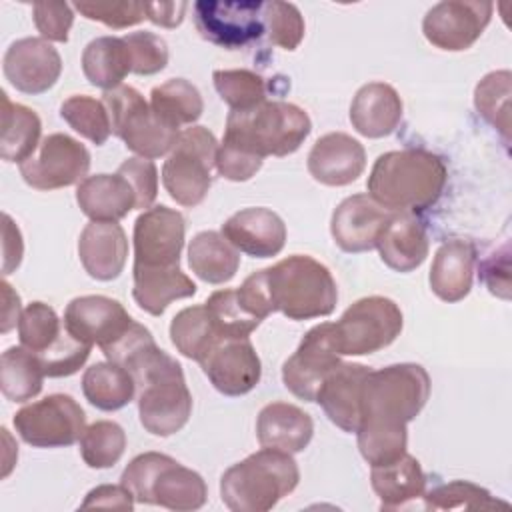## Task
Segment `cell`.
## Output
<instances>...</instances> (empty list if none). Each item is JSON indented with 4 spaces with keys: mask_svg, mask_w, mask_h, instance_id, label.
<instances>
[{
    "mask_svg": "<svg viewBox=\"0 0 512 512\" xmlns=\"http://www.w3.org/2000/svg\"><path fill=\"white\" fill-rule=\"evenodd\" d=\"M152 112L170 128L180 130L184 124H194L204 110L198 88L184 78H170L150 92Z\"/></svg>",
    "mask_w": 512,
    "mask_h": 512,
    "instance_id": "36",
    "label": "cell"
},
{
    "mask_svg": "<svg viewBox=\"0 0 512 512\" xmlns=\"http://www.w3.org/2000/svg\"><path fill=\"white\" fill-rule=\"evenodd\" d=\"M120 482L140 504L168 510H198L208 498L204 478L160 452H144L124 468Z\"/></svg>",
    "mask_w": 512,
    "mask_h": 512,
    "instance_id": "7",
    "label": "cell"
},
{
    "mask_svg": "<svg viewBox=\"0 0 512 512\" xmlns=\"http://www.w3.org/2000/svg\"><path fill=\"white\" fill-rule=\"evenodd\" d=\"M18 436L34 448H64L80 440L86 430L82 406L68 394H50L14 414Z\"/></svg>",
    "mask_w": 512,
    "mask_h": 512,
    "instance_id": "11",
    "label": "cell"
},
{
    "mask_svg": "<svg viewBox=\"0 0 512 512\" xmlns=\"http://www.w3.org/2000/svg\"><path fill=\"white\" fill-rule=\"evenodd\" d=\"M392 212L374 202L368 194H354L342 200L330 220V232L338 248L350 254L376 248Z\"/></svg>",
    "mask_w": 512,
    "mask_h": 512,
    "instance_id": "20",
    "label": "cell"
},
{
    "mask_svg": "<svg viewBox=\"0 0 512 512\" xmlns=\"http://www.w3.org/2000/svg\"><path fill=\"white\" fill-rule=\"evenodd\" d=\"M88 168V148L68 134L54 132L40 142L38 154L20 164V174L36 190H56L82 182Z\"/></svg>",
    "mask_w": 512,
    "mask_h": 512,
    "instance_id": "12",
    "label": "cell"
},
{
    "mask_svg": "<svg viewBox=\"0 0 512 512\" xmlns=\"http://www.w3.org/2000/svg\"><path fill=\"white\" fill-rule=\"evenodd\" d=\"M76 202L94 222H118L136 208V194L120 172L94 174L78 184Z\"/></svg>",
    "mask_w": 512,
    "mask_h": 512,
    "instance_id": "28",
    "label": "cell"
},
{
    "mask_svg": "<svg viewBox=\"0 0 512 512\" xmlns=\"http://www.w3.org/2000/svg\"><path fill=\"white\" fill-rule=\"evenodd\" d=\"M262 4L258 0H200L194 4L196 30L204 40L226 50L242 48L264 32Z\"/></svg>",
    "mask_w": 512,
    "mask_h": 512,
    "instance_id": "13",
    "label": "cell"
},
{
    "mask_svg": "<svg viewBox=\"0 0 512 512\" xmlns=\"http://www.w3.org/2000/svg\"><path fill=\"white\" fill-rule=\"evenodd\" d=\"M60 116L74 132H78L96 146H102L112 132L106 104L86 94H74L66 98L60 106Z\"/></svg>",
    "mask_w": 512,
    "mask_h": 512,
    "instance_id": "39",
    "label": "cell"
},
{
    "mask_svg": "<svg viewBox=\"0 0 512 512\" xmlns=\"http://www.w3.org/2000/svg\"><path fill=\"white\" fill-rule=\"evenodd\" d=\"M262 22L268 40L284 50H296L304 38V18L292 2L272 0L262 4Z\"/></svg>",
    "mask_w": 512,
    "mask_h": 512,
    "instance_id": "46",
    "label": "cell"
},
{
    "mask_svg": "<svg viewBox=\"0 0 512 512\" xmlns=\"http://www.w3.org/2000/svg\"><path fill=\"white\" fill-rule=\"evenodd\" d=\"M494 4L486 0H446L434 4L424 20L426 40L446 52L470 48L486 30Z\"/></svg>",
    "mask_w": 512,
    "mask_h": 512,
    "instance_id": "14",
    "label": "cell"
},
{
    "mask_svg": "<svg viewBox=\"0 0 512 512\" xmlns=\"http://www.w3.org/2000/svg\"><path fill=\"white\" fill-rule=\"evenodd\" d=\"M2 292H4V314H2V332H8L14 324L20 320V298L12 290V286L4 280L2 282Z\"/></svg>",
    "mask_w": 512,
    "mask_h": 512,
    "instance_id": "55",
    "label": "cell"
},
{
    "mask_svg": "<svg viewBox=\"0 0 512 512\" xmlns=\"http://www.w3.org/2000/svg\"><path fill=\"white\" fill-rule=\"evenodd\" d=\"M370 482L382 508H398L426 492V474L420 462L408 452L400 458L372 466Z\"/></svg>",
    "mask_w": 512,
    "mask_h": 512,
    "instance_id": "31",
    "label": "cell"
},
{
    "mask_svg": "<svg viewBox=\"0 0 512 512\" xmlns=\"http://www.w3.org/2000/svg\"><path fill=\"white\" fill-rule=\"evenodd\" d=\"M200 366L212 386L224 396H242L256 388L262 376L260 358L248 338L218 340Z\"/></svg>",
    "mask_w": 512,
    "mask_h": 512,
    "instance_id": "17",
    "label": "cell"
},
{
    "mask_svg": "<svg viewBox=\"0 0 512 512\" xmlns=\"http://www.w3.org/2000/svg\"><path fill=\"white\" fill-rule=\"evenodd\" d=\"M190 270L208 284H224L234 278L240 266L238 250L218 232H198L188 246Z\"/></svg>",
    "mask_w": 512,
    "mask_h": 512,
    "instance_id": "33",
    "label": "cell"
},
{
    "mask_svg": "<svg viewBox=\"0 0 512 512\" xmlns=\"http://www.w3.org/2000/svg\"><path fill=\"white\" fill-rule=\"evenodd\" d=\"M444 160L422 148L384 152L376 158L366 188L388 212H422L438 202L446 186Z\"/></svg>",
    "mask_w": 512,
    "mask_h": 512,
    "instance_id": "2",
    "label": "cell"
},
{
    "mask_svg": "<svg viewBox=\"0 0 512 512\" xmlns=\"http://www.w3.org/2000/svg\"><path fill=\"white\" fill-rule=\"evenodd\" d=\"M222 338H248L260 324L238 300L236 290H216L204 302Z\"/></svg>",
    "mask_w": 512,
    "mask_h": 512,
    "instance_id": "45",
    "label": "cell"
},
{
    "mask_svg": "<svg viewBox=\"0 0 512 512\" xmlns=\"http://www.w3.org/2000/svg\"><path fill=\"white\" fill-rule=\"evenodd\" d=\"M138 390L140 424L154 436H172L192 414V394L182 366L156 346L142 348L126 366Z\"/></svg>",
    "mask_w": 512,
    "mask_h": 512,
    "instance_id": "3",
    "label": "cell"
},
{
    "mask_svg": "<svg viewBox=\"0 0 512 512\" xmlns=\"http://www.w3.org/2000/svg\"><path fill=\"white\" fill-rule=\"evenodd\" d=\"M216 152V136L204 126H190L178 134L162 166V182L174 202L192 208L206 198L212 186Z\"/></svg>",
    "mask_w": 512,
    "mask_h": 512,
    "instance_id": "8",
    "label": "cell"
},
{
    "mask_svg": "<svg viewBox=\"0 0 512 512\" xmlns=\"http://www.w3.org/2000/svg\"><path fill=\"white\" fill-rule=\"evenodd\" d=\"M34 24L40 36L48 42H66L74 24L72 6L66 2H36L32 6Z\"/></svg>",
    "mask_w": 512,
    "mask_h": 512,
    "instance_id": "50",
    "label": "cell"
},
{
    "mask_svg": "<svg viewBox=\"0 0 512 512\" xmlns=\"http://www.w3.org/2000/svg\"><path fill=\"white\" fill-rule=\"evenodd\" d=\"M102 102L108 108L112 132L140 158H160L174 148L180 130L164 124L136 88L122 84L106 90Z\"/></svg>",
    "mask_w": 512,
    "mask_h": 512,
    "instance_id": "9",
    "label": "cell"
},
{
    "mask_svg": "<svg viewBox=\"0 0 512 512\" xmlns=\"http://www.w3.org/2000/svg\"><path fill=\"white\" fill-rule=\"evenodd\" d=\"M424 506L428 510H494V508H508L506 502L494 498L486 488L466 482L454 480L448 484H440L430 492H424Z\"/></svg>",
    "mask_w": 512,
    "mask_h": 512,
    "instance_id": "43",
    "label": "cell"
},
{
    "mask_svg": "<svg viewBox=\"0 0 512 512\" xmlns=\"http://www.w3.org/2000/svg\"><path fill=\"white\" fill-rule=\"evenodd\" d=\"M74 8L88 20L102 22L110 28H128L146 18L142 2H74Z\"/></svg>",
    "mask_w": 512,
    "mask_h": 512,
    "instance_id": "48",
    "label": "cell"
},
{
    "mask_svg": "<svg viewBox=\"0 0 512 512\" xmlns=\"http://www.w3.org/2000/svg\"><path fill=\"white\" fill-rule=\"evenodd\" d=\"M6 80L24 94H42L50 90L62 72L58 50L44 38H20L4 54Z\"/></svg>",
    "mask_w": 512,
    "mask_h": 512,
    "instance_id": "18",
    "label": "cell"
},
{
    "mask_svg": "<svg viewBox=\"0 0 512 512\" xmlns=\"http://www.w3.org/2000/svg\"><path fill=\"white\" fill-rule=\"evenodd\" d=\"M400 306L386 296L356 300L338 322H332V338L340 356L374 354L390 346L402 332Z\"/></svg>",
    "mask_w": 512,
    "mask_h": 512,
    "instance_id": "10",
    "label": "cell"
},
{
    "mask_svg": "<svg viewBox=\"0 0 512 512\" xmlns=\"http://www.w3.org/2000/svg\"><path fill=\"white\" fill-rule=\"evenodd\" d=\"M300 480L292 454L264 448L230 466L220 478V496L234 512H266L288 496Z\"/></svg>",
    "mask_w": 512,
    "mask_h": 512,
    "instance_id": "5",
    "label": "cell"
},
{
    "mask_svg": "<svg viewBox=\"0 0 512 512\" xmlns=\"http://www.w3.org/2000/svg\"><path fill=\"white\" fill-rule=\"evenodd\" d=\"M402 98L386 82H368L352 98V128L366 138H384L396 130L402 120Z\"/></svg>",
    "mask_w": 512,
    "mask_h": 512,
    "instance_id": "25",
    "label": "cell"
},
{
    "mask_svg": "<svg viewBox=\"0 0 512 512\" xmlns=\"http://www.w3.org/2000/svg\"><path fill=\"white\" fill-rule=\"evenodd\" d=\"M186 2H144L146 20L162 28H176L184 20Z\"/></svg>",
    "mask_w": 512,
    "mask_h": 512,
    "instance_id": "54",
    "label": "cell"
},
{
    "mask_svg": "<svg viewBox=\"0 0 512 512\" xmlns=\"http://www.w3.org/2000/svg\"><path fill=\"white\" fill-rule=\"evenodd\" d=\"M40 358L24 346H10L0 358V388L12 402H26L40 394L44 380Z\"/></svg>",
    "mask_w": 512,
    "mask_h": 512,
    "instance_id": "38",
    "label": "cell"
},
{
    "mask_svg": "<svg viewBox=\"0 0 512 512\" xmlns=\"http://www.w3.org/2000/svg\"><path fill=\"white\" fill-rule=\"evenodd\" d=\"M312 130L310 116L296 104L264 100L250 110H230L222 142L258 158L296 152Z\"/></svg>",
    "mask_w": 512,
    "mask_h": 512,
    "instance_id": "4",
    "label": "cell"
},
{
    "mask_svg": "<svg viewBox=\"0 0 512 512\" xmlns=\"http://www.w3.org/2000/svg\"><path fill=\"white\" fill-rule=\"evenodd\" d=\"M370 368L356 362H340L322 382L316 400L328 420L344 432H356L360 424L362 386Z\"/></svg>",
    "mask_w": 512,
    "mask_h": 512,
    "instance_id": "23",
    "label": "cell"
},
{
    "mask_svg": "<svg viewBox=\"0 0 512 512\" xmlns=\"http://www.w3.org/2000/svg\"><path fill=\"white\" fill-rule=\"evenodd\" d=\"M338 364L332 322H322L304 334L296 352L282 364V382L296 398L314 402L324 378Z\"/></svg>",
    "mask_w": 512,
    "mask_h": 512,
    "instance_id": "15",
    "label": "cell"
},
{
    "mask_svg": "<svg viewBox=\"0 0 512 512\" xmlns=\"http://www.w3.org/2000/svg\"><path fill=\"white\" fill-rule=\"evenodd\" d=\"M212 80L216 92L232 110H250L266 100V82L252 70H214Z\"/></svg>",
    "mask_w": 512,
    "mask_h": 512,
    "instance_id": "44",
    "label": "cell"
},
{
    "mask_svg": "<svg viewBox=\"0 0 512 512\" xmlns=\"http://www.w3.org/2000/svg\"><path fill=\"white\" fill-rule=\"evenodd\" d=\"M128 44L132 58V72L140 76H150L166 68L168 46L164 38L154 32H132L122 36Z\"/></svg>",
    "mask_w": 512,
    "mask_h": 512,
    "instance_id": "47",
    "label": "cell"
},
{
    "mask_svg": "<svg viewBox=\"0 0 512 512\" xmlns=\"http://www.w3.org/2000/svg\"><path fill=\"white\" fill-rule=\"evenodd\" d=\"M78 256L88 276L108 282L120 276L128 258V238L118 222H90L78 238Z\"/></svg>",
    "mask_w": 512,
    "mask_h": 512,
    "instance_id": "24",
    "label": "cell"
},
{
    "mask_svg": "<svg viewBox=\"0 0 512 512\" xmlns=\"http://www.w3.org/2000/svg\"><path fill=\"white\" fill-rule=\"evenodd\" d=\"M478 114L492 124L508 142L510 138V72L498 70L486 74L474 90Z\"/></svg>",
    "mask_w": 512,
    "mask_h": 512,
    "instance_id": "40",
    "label": "cell"
},
{
    "mask_svg": "<svg viewBox=\"0 0 512 512\" xmlns=\"http://www.w3.org/2000/svg\"><path fill=\"white\" fill-rule=\"evenodd\" d=\"M170 340L182 356L200 362L208 354V350L218 340H224V338L220 336L206 304H198V306H188L180 310L172 318Z\"/></svg>",
    "mask_w": 512,
    "mask_h": 512,
    "instance_id": "37",
    "label": "cell"
},
{
    "mask_svg": "<svg viewBox=\"0 0 512 512\" xmlns=\"http://www.w3.org/2000/svg\"><path fill=\"white\" fill-rule=\"evenodd\" d=\"M132 322L134 320L118 300L100 294L78 296L70 300L64 310L66 330L74 338L90 346L98 344L100 348L118 340Z\"/></svg>",
    "mask_w": 512,
    "mask_h": 512,
    "instance_id": "19",
    "label": "cell"
},
{
    "mask_svg": "<svg viewBox=\"0 0 512 512\" xmlns=\"http://www.w3.org/2000/svg\"><path fill=\"white\" fill-rule=\"evenodd\" d=\"M132 276V296L136 304L152 316H160L170 302L196 294V284L180 270V266L152 268L134 264Z\"/></svg>",
    "mask_w": 512,
    "mask_h": 512,
    "instance_id": "30",
    "label": "cell"
},
{
    "mask_svg": "<svg viewBox=\"0 0 512 512\" xmlns=\"http://www.w3.org/2000/svg\"><path fill=\"white\" fill-rule=\"evenodd\" d=\"M118 172L130 182L136 194V208H152L158 194V170L156 164L148 158L132 156L118 166Z\"/></svg>",
    "mask_w": 512,
    "mask_h": 512,
    "instance_id": "49",
    "label": "cell"
},
{
    "mask_svg": "<svg viewBox=\"0 0 512 512\" xmlns=\"http://www.w3.org/2000/svg\"><path fill=\"white\" fill-rule=\"evenodd\" d=\"M222 236L252 258H272L286 244V224L270 208H244L222 224Z\"/></svg>",
    "mask_w": 512,
    "mask_h": 512,
    "instance_id": "21",
    "label": "cell"
},
{
    "mask_svg": "<svg viewBox=\"0 0 512 512\" xmlns=\"http://www.w3.org/2000/svg\"><path fill=\"white\" fill-rule=\"evenodd\" d=\"M134 496L132 492L120 482L118 486L114 484H102L94 490H90L82 502V508H94V506H104V508H122V510H132L134 508Z\"/></svg>",
    "mask_w": 512,
    "mask_h": 512,
    "instance_id": "52",
    "label": "cell"
},
{
    "mask_svg": "<svg viewBox=\"0 0 512 512\" xmlns=\"http://www.w3.org/2000/svg\"><path fill=\"white\" fill-rule=\"evenodd\" d=\"M216 168L226 180L246 182L262 168V158L248 154L234 144L220 142L216 152Z\"/></svg>",
    "mask_w": 512,
    "mask_h": 512,
    "instance_id": "51",
    "label": "cell"
},
{
    "mask_svg": "<svg viewBox=\"0 0 512 512\" xmlns=\"http://www.w3.org/2000/svg\"><path fill=\"white\" fill-rule=\"evenodd\" d=\"M4 224H2V274H10L12 270H16L22 262V254H24V242H22V234L18 230V226L12 222V218L8 214L2 216Z\"/></svg>",
    "mask_w": 512,
    "mask_h": 512,
    "instance_id": "53",
    "label": "cell"
},
{
    "mask_svg": "<svg viewBox=\"0 0 512 512\" xmlns=\"http://www.w3.org/2000/svg\"><path fill=\"white\" fill-rule=\"evenodd\" d=\"M430 396V376L420 364L402 362L370 370L362 386L358 450L370 464L406 452L408 430Z\"/></svg>",
    "mask_w": 512,
    "mask_h": 512,
    "instance_id": "1",
    "label": "cell"
},
{
    "mask_svg": "<svg viewBox=\"0 0 512 512\" xmlns=\"http://www.w3.org/2000/svg\"><path fill=\"white\" fill-rule=\"evenodd\" d=\"M366 168L364 146L344 132L320 136L308 154L310 176L326 186H346L358 180Z\"/></svg>",
    "mask_w": 512,
    "mask_h": 512,
    "instance_id": "22",
    "label": "cell"
},
{
    "mask_svg": "<svg viewBox=\"0 0 512 512\" xmlns=\"http://www.w3.org/2000/svg\"><path fill=\"white\" fill-rule=\"evenodd\" d=\"M82 70L92 86L114 90L132 72V58L124 38L98 36L82 52Z\"/></svg>",
    "mask_w": 512,
    "mask_h": 512,
    "instance_id": "32",
    "label": "cell"
},
{
    "mask_svg": "<svg viewBox=\"0 0 512 512\" xmlns=\"http://www.w3.org/2000/svg\"><path fill=\"white\" fill-rule=\"evenodd\" d=\"M312 434L314 422L310 414L288 402L266 404L256 420V436L264 448L296 454L310 444Z\"/></svg>",
    "mask_w": 512,
    "mask_h": 512,
    "instance_id": "27",
    "label": "cell"
},
{
    "mask_svg": "<svg viewBox=\"0 0 512 512\" xmlns=\"http://www.w3.org/2000/svg\"><path fill=\"white\" fill-rule=\"evenodd\" d=\"M476 250L468 240H446L434 254L430 288L444 302L462 300L472 288Z\"/></svg>",
    "mask_w": 512,
    "mask_h": 512,
    "instance_id": "29",
    "label": "cell"
},
{
    "mask_svg": "<svg viewBox=\"0 0 512 512\" xmlns=\"http://www.w3.org/2000/svg\"><path fill=\"white\" fill-rule=\"evenodd\" d=\"M86 400L106 412L124 408L136 394L134 376L114 362H96L82 376Z\"/></svg>",
    "mask_w": 512,
    "mask_h": 512,
    "instance_id": "35",
    "label": "cell"
},
{
    "mask_svg": "<svg viewBox=\"0 0 512 512\" xmlns=\"http://www.w3.org/2000/svg\"><path fill=\"white\" fill-rule=\"evenodd\" d=\"M184 216L164 204L144 210L134 222V264L166 268L180 264Z\"/></svg>",
    "mask_w": 512,
    "mask_h": 512,
    "instance_id": "16",
    "label": "cell"
},
{
    "mask_svg": "<svg viewBox=\"0 0 512 512\" xmlns=\"http://www.w3.org/2000/svg\"><path fill=\"white\" fill-rule=\"evenodd\" d=\"M264 282L274 312L290 320L328 316L338 302L332 272L312 256L294 254L264 268Z\"/></svg>",
    "mask_w": 512,
    "mask_h": 512,
    "instance_id": "6",
    "label": "cell"
},
{
    "mask_svg": "<svg viewBox=\"0 0 512 512\" xmlns=\"http://www.w3.org/2000/svg\"><path fill=\"white\" fill-rule=\"evenodd\" d=\"M42 122L38 114L18 102H12L2 92V136H0V156L6 162L22 164L28 160L40 140Z\"/></svg>",
    "mask_w": 512,
    "mask_h": 512,
    "instance_id": "34",
    "label": "cell"
},
{
    "mask_svg": "<svg viewBox=\"0 0 512 512\" xmlns=\"http://www.w3.org/2000/svg\"><path fill=\"white\" fill-rule=\"evenodd\" d=\"M124 448V428L112 420H98L80 436V454L84 462L96 470L114 466L122 458Z\"/></svg>",
    "mask_w": 512,
    "mask_h": 512,
    "instance_id": "42",
    "label": "cell"
},
{
    "mask_svg": "<svg viewBox=\"0 0 512 512\" xmlns=\"http://www.w3.org/2000/svg\"><path fill=\"white\" fill-rule=\"evenodd\" d=\"M66 332V326L58 318L52 306L44 302L28 304L18 320V338L24 348L36 356L50 350Z\"/></svg>",
    "mask_w": 512,
    "mask_h": 512,
    "instance_id": "41",
    "label": "cell"
},
{
    "mask_svg": "<svg viewBox=\"0 0 512 512\" xmlns=\"http://www.w3.org/2000/svg\"><path fill=\"white\" fill-rule=\"evenodd\" d=\"M382 262L396 272L416 270L428 256V234L410 212H392L376 244Z\"/></svg>",
    "mask_w": 512,
    "mask_h": 512,
    "instance_id": "26",
    "label": "cell"
}]
</instances>
